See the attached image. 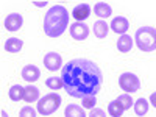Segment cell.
<instances>
[{
	"label": "cell",
	"instance_id": "52a82bcc",
	"mask_svg": "<svg viewBox=\"0 0 156 117\" xmlns=\"http://www.w3.org/2000/svg\"><path fill=\"white\" fill-rule=\"evenodd\" d=\"M44 66L50 72H56L58 69H62V59L61 55H58L56 51H50L44 56Z\"/></svg>",
	"mask_w": 156,
	"mask_h": 117
},
{
	"label": "cell",
	"instance_id": "484cf974",
	"mask_svg": "<svg viewBox=\"0 0 156 117\" xmlns=\"http://www.w3.org/2000/svg\"><path fill=\"white\" fill-rule=\"evenodd\" d=\"M150 101H151V105L156 108V92H153V94L150 95Z\"/></svg>",
	"mask_w": 156,
	"mask_h": 117
},
{
	"label": "cell",
	"instance_id": "603a6c76",
	"mask_svg": "<svg viewBox=\"0 0 156 117\" xmlns=\"http://www.w3.org/2000/svg\"><path fill=\"white\" fill-rule=\"evenodd\" d=\"M81 103H83V106H84V108L92 109V108L95 106V103H97V98H95V95H87V97L81 98Z\"/></svg>",
	"mask_w": 156,
	"mask_h": 117
},
{
	"label": "cell",
	"instance_id": "7402d4cb",
	"mask_svg": "<svg viewBox=\"0 0 156 117\" xmlns=\"http://www.w3.org/2000/svg\"><path fill=\"white\" fill-rule=\"evenodd\" d=\"M115 100L120 103L122 108H123L125 111H126V109H131V106L134 105V101H133V98H131V95H129V94H122V95L117 97Z\"/></svg>",
	"mask_w": 156,
	"mask_h": 117
},
{
	"label": "cell",
	"instance_id": "ac0fdd59",
	"mask_svg": "<svg viewBox=\"0 0 156 117\" xmlns=\"http://www.w3.org/2000/svg\"><path fill=\"white\" fill-rule=\"evenodd\" d=\"M64 115L66 117H86L83 108L78 105H67L66 109H64Z\"/></svg>",
	"mask_w": 156,
	"mask_h": 117
},
{
	"label": "cell",
	"instance_id": "4316f807",
	"mask_svg": "<svg viewBox=\"0 0 156 117\" xmlns=\"http://www.w3.org/2000/svg\"><path fill=\"white\" fill-rule=\"evenodd\" d=\"M34 5H37V6H45V5H47V2H36Z\"/></svg>",
	"mask_w": 156,
	"mask_h": 117
},
{
	"label": "cell",
	"instance_id": "e0dca14e",
	"mask_svg": "<svg viewBox=\"0 0 156 117\" xmlns=\"http://www.w3.org/2000/svg\"><path fill=\"white\" fill-rule=\"evenodd\" d=\"M39 95H41V92H39V89L36 86H27V87H25V97H23V100L27 103L39 101Z\"/></svg>",
	"mask_w": 156,
	"mask_h": 117
},
{
	"label": "cell",
	"instance_id": "d4e9b609",
	"mask_svg": "<svg viewBox=\"0 0 156 117\" xmlns=\"http://www.w3.org/2000/svg\"><path fill=\"white\" fill-rule=\"evenodd\" d=\"M89 117H106V114H105V111L100 109V108H92L90 112H89Z\"/></svg>",
	"mask_w": 156,
	"mask_h": 117
},
{
	"label": "cell",
	"instance_id": "3957f363",
	"mask_svg": "<svg viewBox=\"0 0 156 117\" xmlns=\"http://www.w3.org/2000/svg\"><path fill=\"white\" fill-rule=\"evenodd\" d=\"M134 44L142 51H154L156 50V28L140 27L139 30H136Z\"/></svg>",
	"mask_w": 156,
	"mask_h": 117
},
{
	"label": "cell",
	"instance_id": "ba28073f",
	"mask_svg": "<svg viewBox=\"0 0 156 117\" xmlns=\"http://www.w3.org/2000/svg\"><path fill=\"white\" fill-rule=\"evenodd\" d=\"M22 23H23V17L19 12H11L5 19V28L8 31H17L22 27Z\"/></svg>",
	"mask_w": 156,
	"mask_h": 117
},
{
	"label": "cell",
	"instance_id": "9c48e42d",
	"mask_svg": "<svg viewBox=\"0 0 156 117\" xmlns=\"http://www.w3.org/2000/svg\"><path fill=\"white\" fill-rule=\"evenodd\" d=\"M128 27H129V22H128V19L123 17V16L114 17V19L111 20V25H109V28H111L114 33H117V34H125L126 30H128Z\"/></svg>",
	"mask_w": 156,
	"mask_h": 117
},
{
	"label": "cell",
	"instance_id": "5bb4252c",
	"mask_svg": "<svg viewBox=\"0 0 156 117\" xmlns=\"http://www.w3.org/2000/svg\"><path fill=\"white\" fill-rule=\"evenodd\" d=\"M22 45H23V42L19 37H9L5 42V50L9 51V53H19L22 50Z\"/></svg>",
	"mask_w": 156,
	"mask_h": 117
},
{
	"label": "cell",
	"instance_id": "7a4b0ae2",
	"mask_svg": "<svg viewBox=\"0 0 156 117\" xmlns=\"http://www.w3.org/2000/svg\"><path fill=\"white\" fill-rule=\"evenodd\" d=\"M69 11L62 5L51 6L44 17V31L48 37H58L67 30Z\"/></svg>",
	"mask_w": 156,
	"mask_h": 117
},
{
	"label": "cell",
	"instance_id": "30bf717a",
	"mask_svg": "<svg viewBox=\"0 0 156 117\" xmlns=\"http://www.w3.org/2000/svg\"><path fill=\"white\" fill-rule=\"evenodd\" d=\"M89 14H90V6L87 3H80L72 9V16H73V19H76V22L86 20L89 17Z\"/></svg>",
	"mask_w": 156,
	"mask_h": 117
},
{
	"label": "cell",
	"instance_id": "2e32d148",
	"mask_svg": "<svg viewBox=\"0 0 156 117\" xmlns=\"http://www.w3.org/2000/svg\"><path fill=\"white\" fill-rule=\"evenodd\" d=\"M8 94H9V98L12 101H20L25 97V87H22L20 84H14V86L9 87V92Z\"/></svg>",
	"mask_w": 156,
	"mask_h": 117
},
{
	"label": "cell",
	"instance_id": "8992f818",
	"mask_svg": "<svg viewBox=\"0 0 156 117\" xmlns=\"http://www.w3.org/2000/svg\"><path fill=\"white\" fill-rule=\"evenodd\" d=\"M70 36L75 41H84L89 36V27L83 22H75L70 25Z\"/></svg>",
	"mask_w": 156,
	"mask_h": 117
},
{
	"label": "cell",
	"instance_id": "44dd1931",
	"mask_svg": "<svg viewBox=\"0 0 156 117\" xmlns=\"http://www.w3.org/2000/svg\"><path fill=\"white\" fill-rule=\"evenodd\" d=\"M45 86L51 90H58L62 87V80H61V76H50L45 80Z\"/></svg>",
	"mask_w": 156,
	"mask_h": 117
},
{
	"label": "cell",
	"instance_id": "d6986e66",
	"mask_svg": "<svg viewBox=\"0 0 156 117\" xmlns=\"http://www.w3.org/2000/svg\"><path fill=\"white\" fill-rule=\"evenodd\" d=\"M134 112L137 114V115H145L147 112H148V101L145 100V98H137L136 101H134Z\"/></svg>",
	"mask_w": 156,
	"mask_h": 117
},
{
	"label": "cell",
	"instance_id": "7c38bea8",
	"mask_svg": "<svg viewBox=\"0 0 156 117\" xmlns=\"http://www.w3.org/2000/svg\"><path fill=\"white\" fill-rule=\"evenodd\" d=\"M133 44H134V39H131V36L122 34L119 37V41H117V50L122 51V53H128L133 48Z\"/></svg>",
	"mask_w": 156,
	"mask_h": 117
},
{
	"label": "cell",
	"instance_id": "277c9868",
	"mask_svg": "<svg viewBox=\"0 0 156 117\" xmlns=\"http://www.w3.org/2000/svg\"><path fill=\"white\" fill-rule=\"evenodd\" d=\"M59 106H61V95H58L56 92H51V94L44 95L42 98H39L37 112L42 115H50L55 111H58Z\"/></svg>",
	"mask_w": 156,
	"mask_h": 117
},
{
	"label": "cell",
	"instance_id": "9a60e30c",
	"mask_svg": "<svg viewBox=\"0 0 156 117\" xmlns=\"http://www.w3.org/2000/svg\"><path fill=\"white\" fill-rule=\"evenodd\" d=\"M94 12H95L97 17H101V20H103V17H109V16H111L112 9H111V6H109L108 3L98 2V3H95V6H94Z\"/></svg>",
	"mask_w": 156,
	"mask_h": 117
},
{
	"label": "cell",
	"instance_id": "cb8c5ba5",
	"mask_svg": "<svg viewBox=\"0 0 156 117\" xmlns=\"http://www.w3.org/2000/svg\"><path fill=\"white\" fill-rule=\"evenodd\" d=\"M19 117H36V111L31 106H23L19 112Z\"/></svg>",
	"mask_w": 156,
	"mask_h": 117
},
{
	"label": "cell",
	"instance_id": "4fadbf2b",
	"mask_svg": "<svg viewBox=\"0 0 156 117\" xmlns=\"http://www.w3.org/2000/svg\"><path fill=\"white\" fill-rule=\"evenodd\" d=\"M109 33V25L105 22V20H97L94 23V34L98 37V39H103V37H106Z\"/></svg>",
	"mask_w": 156,
	"mask_h": 117
},
{
	"label": "cell",
	"instance_id": "ffe728a7",
	"mask_svg": "<svg viewBox=\"0 0 156 117\" xmlns=\"http://www.w3.org/2000/svg\"><path fill=\"white\" fill-rule=\"evenodd\" d=\"M123 108H122V105L117 100H114V101H111L109 105H108V112H109V115L111 117H122V114H123Z\"/></svg>",
	"mask_w": 156,
	"mask_h": 117
},
{
	"label": "cell",
	"instance_id": "5b68a950",
	"mask_svg": "<svg viewBox=\"0 0 156 117\" xmlns=\"http://www.w3.org/2000/svg\"><path fill=\"white\" fill-rule=\"evenodd\" d=\"M119 86L125 90V92H137L140 89V80L131 72H125L119 76Z\"/></svg>",
	"mask_w": 156,
	"mask_h": 117
},
{
	"label": "cell",
	"instance_id": "6da1fadb",
	"mask_svg": "<svg viewBox=\"0 0 156 117\" xmlns=\"http://www.w3.org/2000/svg\"><path fill=\"white\" fill-rule=\"evenodd\" d=\"M61 80L64 90L73 98H84L97 95L101 89L103 73L94 61L86 58H75L61 69Z\"/></svg>",
	"mask_w": 156,
	"mask_h": 117
},
{
	"label": "cell",
	"instance_id": "83f0119b",
	"mask_svg": "<svg viewBox=\"0 0 156 117\" xmlns=\"http://www.w3.org/2000/svg\"><path fill=\"white\" fill-rule=\"evenodd\" d=\"M2 117H8V114H6L5 111H2Z\"/></svg>",
	"mask_w": 156,
	"mask_h": 117
},
{
	"label": "cell",
	"instance_id": "8fae6325",
	"mask_svg": "<svg viewBox=\"0 0 156 117\" xmlns=\"http://www.w3.org/2000/svg\"><path fill=\"white\" fill-rule=\"evenodd\" d=\"M39 76H41V70H39L36 66H33V64H28V66H25L22 69V78L28 83H33V81L39 80Z\"/></svg>",
	"mask_w": 156,
	"mask_h": 117
}]
</instances>
